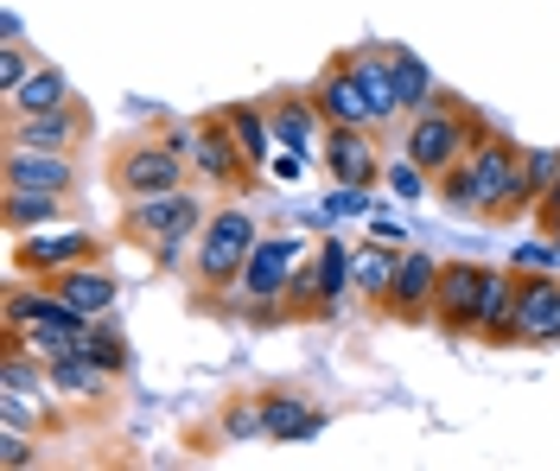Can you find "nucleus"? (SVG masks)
<instances>
[{
  "instance_id": "9",
  "label": "nucleus",
  "mask_w": 560,
  "mask_h": 471,
  "mask_svg": "<svg viewBox=\"0 0 560 471\" xmlns=\"http://www.w3.org/2000/svg\"><path fill=\"white\" fill-rule=\"evenodd\" d=\"M318 115L331 121V128H363V121H383L376 115V103H370V90H363V76H357V64H338V71H325V83H318Z\"/></svg>"
},
{
  "instance_id": "14",
  "label": "nucleus",
  "mask_w": 560,
  "mask_h": 471,
  "mask_svg": "<svg viewBox=\"0 0 560 471\" xmlns=\"http://www.w3.org/2000/svg\"><path fill=\"white\" fill-rule=\"evenodd\" d=\"M51 293H58L65 306H77L83 319H96V313H108V306H115V281H108L103 268H90V261L65 268V274L51 281Z\"/></svg>"
},
{
  "instance_id": "7",
  "label": "nucleus",
  "mask_w": 560,
  "mask_h": 471,
  "mask_svg": "<svg viewBox=\"0 0 560 471\" xmlns=\"http://www.w3.org/2000/svg\"><path fill=\"white\" fill-rule=\"evenodd\" d=\"M293 261H300V243H293V236L255 243V255H248V268H243L248 306H275L280 293H287V281H293Z\"/></svg>"
},
{
  "instance_id": "23",
  "label": "nucleus",
  "mask_w": 560,
  "mask_h": 471,
  "mask_svg": "<svg viewBox=\"0 0 560 471\" xmlns=\"http://www.w3.org/2000/svg\"><path fill=\"white\" fill-rule=\"evenodd\" d=\"M20 261H26V268H77V261H90V236H77V229H70V236H51V243L38 236V243L20 249Z\"/></svg>"
},
{
  "instance_id": "13",
  "label": "nucleus",
  "mask_w": 560,
  "mask_h": 471,
  "mask_svg": "<svg viewBox=\"0 0 560 471\" xmlns=\"http://www.w3.org/2000/svg\"><path fill=\"white\" fill-rule=\"evenodd\" d=\"M325 160H331V179L350 185V191H370L376 185V153L357 128H331L325 134Z\"/></svg>"
},
{
  "instance_id": "34",
  "label": "nucleus",
  "mask_w": 560,
  "mask_h": 471,
  "mask_svg": "<svg viewBox=\"0 0 560 471\" xmlns=\"http://www.w3.org/2000/svg\"><path fill=\"white\" fill-rule=\"evenodd\" d=\"M376 236H383V243H395V249L408 243V229H395V223H388V217H376Z\"/></svg>"
},
{
  "instance_id": "2",
  "label": "nucleus",
  "mask_w": 560,
  "mask_h": 471,
  "mask_svg": "<svg viewBox=\"0 0 560 471\" xmlns=\"http://www.w3.org/2000/svg\"><path fill=\"white\" fill-rule=\"evenodd\" d=\"M471 134H485L478 115H458V109H420L415 128H408V160H415L427 179H446L458 160L471 153Z\"/></svg>"
},
{
  "instance_id": "28",
  "label": "nucleus",
  "mask_w": 560,
  "mask_h": 471,
  "mask_svg": "<svg viewBox=\"0 0 560 471\" xmlns=\"http://www.w3.org/2000/svg\"><path fill=\"white\" fill-rule=\"evenodd\" d=\"M395 83H401V103H408V109L427 103V71H420L415 51H395Z\"/></svg>"
},
{
  "instance_id": "20",
  "label": "nucleus",
  "mask_w": 560,
  "mask_h": 471,
  "mask_svg": "<svg viewBox=\"0 0 560 471\" xmlns=\"http://www.w3.org/2000/svg\"><path fill=\"white\" fill-rule=\"evenodd\" d=\"M268 121H275V141L293 146V153H306L318 134V103H300V96H280L275 109H268Z\"/></svg>"
},
{
  "instance_id": "33",
  "label": "nucleus",
  "mask_w": 560,
  "mask_h": 471,
  "mask_svg": "<svg viewBox=\"0 0 560 471\" xmlns=\"http://www.w3.org/2000/svg\"><path fill=\"white\" fill-rule=\"evenodd\" d=\"M516 261H523V268H560V236H555V243H528Z\"/></svg>"
},
{
  "instance_id": "25",
  "label": "nucleus",
  "mask_w": 560,
  "mask_h": 471,
  "mask_svg": "<svg viewBox=\"0 0 560 471\" xmlns=\"http://www.w3.org/2000/svg\"><path fill=\"white\" fill-rule=\"evenodd\" d=\"M560 179V153L555 146H535V153H523V191H528V204H541L548 191H555Z\"/></svg>"
},
{
  "instance_id": "3",
  "label": "nucleus",
  "mask_w": 560,
  "mask_h": 471,
  "mask_svg": "<svg viewBox=\"0 0 560 471\" xmlns=\"http://www.w3.org/2000/svg\"><path fill=\"white\" fill-rule=\"evenodd\" d=\"M198 223H205V198L198 191H160V198H135L128 204V229L147 236V243H160V261H178V249L198 236Z\"/></svg>"
},
{
  "instance_id": "18",
  "label": "nucleus",
  "mask_w": 560,
  "mask_h": 471,
  "mask_svg": "<svg viewBox=\"0 0 560 471\" xmlns=\"http://www.w3.org/2000/svg\"><path fill=\"white\" fill-rule=\"evenodd\" d=\"M223 128H230V141H236V153L248 160V173L268 160V146H275V121L261 109H248V103H236V109H223Z\"/></svg>"
},
{
  "instance_id": "31",
  "label": "nucleus",
  "mask_w": 560,
  "mask_h": 471,
  "mask_svg": "<svg viewBox=\"0 0 560 471\" xmlns=\"http://www.w3.org/2000/svg\"><path fill=\"white\" fill-rule=\"evenodd\" d=\"M26 58H20V45H7V51H0V90H20V83H26Z\"/></svg>"
},
{
  "instance_id": "12",
  "label": "nucleus",
  "mask_w": 560,
  "mask_h": 471,
  "mask_svg": "<svg viewBox=\"0 0 560 471\" xmlns=\"http://www.w3.org/2000/svg\"><path fill=\"white\" fill-rule=\"evenodd\" d=\"M70 160L45 146H7V191H65Z\"/></svg>"
},
{
  "instance_id": "16",
  "label": "nucleus",
  "mask_w": 560,
  "mask_h": 471,
  "mask_svg": "<svg viewBox=\"0 0 560 471\" xmlns=\"http://www.w3.org/2000/svg\"><path fill=\"white\" fill-rule=\"evenodd\" d=\"M516 299H523V281H516V274H490L485 306H478V331H471V338L503 344V338H510V326H516Z\"/></svg>"
},
{
  "instance_id": "21",
  "label": "nucleus",
  "mask_w": 560,
  "mask_h": 471,
  "mask_svg": "<svg viewBox=\"0 0 560 471\" xmlns=\"http://www.w3.org/2000/svg\"><path fill=\"white\" fill-rule=\"evenodd\" d=\"M45 109H65V76L38 64L20 90H7V115H45Z\"/></svg>"
},
{
  "instance_id": "24",
  "label": "nucleus",
  "mask_w": 560,
  "mask_h": 471,
  "mask_svg": "<svg viewBox=\"0 0 560 471\" xmlns=\"http://www.w3.org/2000/svg\"><path fill=\"white\" fill-rule=\"evenodd\" d=\"M261 421H268V434H275V439H306V434H318V414H313V408H300L293 396H275L268 408H261Z\"/></svg>"
},
{
  "instance_id": "29",
  "label": "nucleus",
  "mask_w": 560,
  "mask_h": 471,
  "mask_svg": "<svg viewBox=\"0 0 560 471\" xmlns=\"http://www.w3.org/2000/svg\"><path fill=\"white\" fill-rule=\"evenodd\" d=\"M83 351L103 363L108 376H115V369H128V344H121L115 331H83Z\"/></svg>"
},
{
  "instance_id": "1",
  "label": "nucleus",
  "mask_w": 560,
  "mask_h": 471,
  "mask_svg": "<svg viewBox=\"0 0 560 471\" xmlns=\"http://www.w3.org/2000/svg\"><path fill=\"white\" fill-rule=\"evenodd\" d=\"M440 198L453 211H523L528 191H523V153H516V141L478 134V146L440 179Z\"/></svg>"
},
{
  "instance_id": "15",
  "label": "nucleus",
  "mask_w": 560,
  "mask_h": 471,
  "mask_svg": "<svg viewBox=\"0 0 560 471\" xmlns=\"http://www.w3.org/2000/svg\"><path fill=\"white\" fill-rule=\"evenodd\" d=\"M395 268H401V249L376 236V243L350 249V287L370 293V299H388V287H395Z\"/></svg>"
},
{
  "instance_id": "5",
  "label": "nucleus",
  "mask_w": 560,
  "mask_h": 471,
  "mask_svg": "<svg viewBox=\"0 0 560 471\" xmlns=\"http://www.w3.org/2000/svg\"><path fill=\"white\" fill-rule=\"evenodd\" d=\"M185 185V146H160V141H135L115 153V191L128 198H160V191H178Z\"/></svg>"
},
{
  "instance_id": "30",
  "label": "nucleus",
  "mask_w": 560,
  "mask_h": 471,
  "mask_svg": "<svg viewBox=\"0 0 560 471\" xmlns=\"http://www.w3.org/2000/svg\"><path fill=\"white\" fill-rule=\"evenodd\" d=\"M383 179H388V191H395V198H420V191H427V173H420L415 160H395Z\"/></svg>"
},
{
  "instance_id": "6",
  "label": "nucleus",
  "mask_w": 560,
  "mask_h": 471,
  "mask_svg": "<svg viewBox=\"0 0 560 471\" xmlns=\"http://www.w3.org/2000/svg\"><path fill=\"white\" fill-rule=\"evenodd\" d=\"M490 274H497V268H478V261H453V268H440V299H433L440 331H478V306H485Z\"/></svg>"
},
{
  "instance_id": "22",
  "label": "nucleus",
  "mask_w": 560,
  "mask_h": 471,
  "mask_svg": "<svg viewBox=\"0 0 560 471\" xmlns=\"http://www.w3.org/2000/svg\"><path fill=\"white\" fill-rule=\"evenodd\" d=\"M350 64H357V76H363V90H370L376 115H395V109H401V83H395V51H388V58H376V51H357Z\"/></svg>"
},
{
  "instance_id": "27",
  "label": "nucleus",
  "mask_w": 560,
  "mask_h": 471,
  "mask_svg": "<svg viewBox=\"0 0 560 471\" xmlns=\"http://www.w3.org/2000/svg\"><path fill=\"white\" fill-rule=\"evenodd\" d=\"M33 357H38V351H33ZM33 357H26V344L13 338V344H7V363H0V382H7V389H20V396H26V389H38V382H45L51 369L38 376V369H33Z\"/></svg>"
},
{
  "instance_id": "4",
  "label": "nucleus",
  "mask_w": 560,
  "mask_h": 471,
  "mask_svg": "<svg viewBox=\"0 0 560 471\" xmlns=\"http://www.w3.org/2000/svg\"><path fill=\"white\" fill-rule=\"evenodd\" d=\"M255 217L248 211H217V217H205V229H198V281L205 287H230L236 274L248 268V255H255Z\"/></svg>"
},
{
  "instance_id": "8",
  "label": "nucleus",
  "mask_w": 560,
  "mask_h": 471,
  "mask_svg": "<svg viewBox=\"0 0 560 471\" xmlns=\"http://www.w3.org/2000/svg\"><path fill=\"white\" fill-rule=\"evenodd\" d=\"M433 299H440V261L420 255V249H401L395 287H388V313H401V319H433Z\"/></svg>"
},
{
  "instance_id": "10",
  "label": "nucleus",
  "mask_w": 560,
  "mask_h": 471,
  "mask_svg": "<svg viewBox=\"0 0 560 471\" xmlns=\"http://www.w3.org/2000/svg\"><path fill=\"white\" fill-rule=\"evenodd\" d=\"M178 146H185V160H191L205 179H217V185L243 179V166H248L243 153H236V141H223V115H217V121H198V128H185Z\"/></svg>"
},
{
  "instance_id": "17",
  "label": "nucleus",
  "mask_w": 560,
  "mask_h": 471,
  "mask_svg": "<svg viewBox=\"0 0 560 471\" xmlns=\"http://www.w3.org/2000/svg\"><path fill=\"white\" fill-rule=\"evenodd\" d=\"M77 141V115L70 109H45V115H13V141L7 146H45V153H65Z\"/></svg>"
},
{
  "instance_id": "11",
  "label": "nucleus",
  "mask_w": 560,
  "mask_h": 471,
  "mask_svg": "<svg viewBox=\"0 0 560 471\" xmlns=\"http://www.w3.org/2000/svg\"><path fill=\"white\" fill-rule=\"evenodd\" d=\"M510 344H560V281H523Z\"/></svg>"
},
{
  "instance_id": "26",
  "label": "nucleus",
  "mask_w": 560,
  "mask_h": 471,
  "mask_svg": "<svg viewBox=\"0 0 560 471\" xmlns=\"http://www.w3.org/2000/svg\"><path fill=\"white\" fill-rule=\"evenodd\" d=\"M58 191H7V223H51Z\"/></svg>"
},
{
  "instance_id": "32",
  "label": "nucleus",
  "mask_w": 560,
  "mask_h": 471,
  "mask_svg": "<svg viewBox=\"0 0 560 471\" xmlns=\"http://www.w3.org/2000/svg\"><path fill=\"white\" fill-rule=\"evenodd\" d=\"M0 466H33V446L20 439V427H7V434H0Z\"/></svg>"
},
{
  "instance_id": "19",
  "label": "nucleus",
  "mask_w": 560,
  "mask_h": 471,
  "mask_svg": "<svg viewBox=\"0 0 560 471\" xmlns=\"http://www.w3.org/2000/svg\"><path fill=\"white\" fill-rule=\"evenodd\" d=\"M313 274H318L313 313H338V306H345V293H350V249H345V243H318Z\"/></svg>"
}]
</instances>
